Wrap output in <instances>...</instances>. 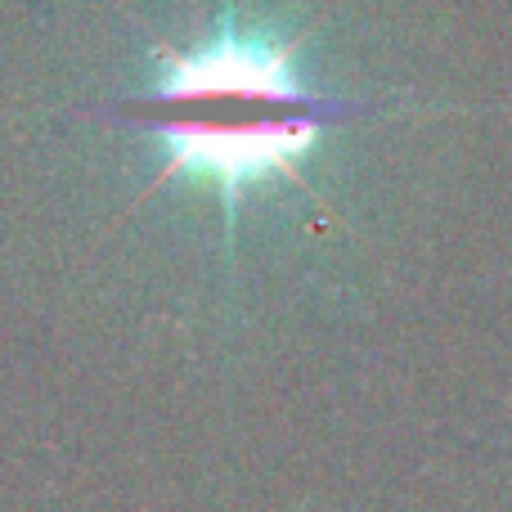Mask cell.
Returning <instances> with one entry per match:
<instances>
[{"label":"cell","instance_id":"obj_1","mask_svg":"<svg viewBox=\"0 0 512 512\" xmlns=\"http://www.w3.org/2000/svg\"><path fill=\"white\" fill-rule=\"evenodd\" d=\"M140 108L162 149V176L203 185L225 216L243 194L297 176L324 131L364 117L360 104L310 86L288 36L239 23L162 54Z\"/></svg>","mask_w":512,"mask_h":512}]
</instances>
